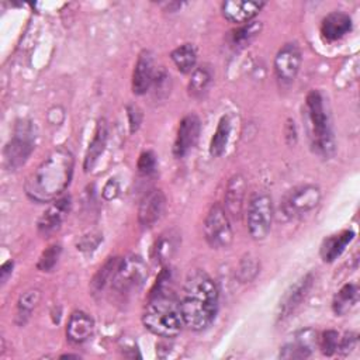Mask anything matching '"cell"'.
<instances>
[{
	"mask_svg": "<svg viewBox=\"0 0 360 360\" xmlns=\"http://www.w3.org/2000/svg\"><path fill=\"white\" fill-rule=\"evenodd\" d=\"M179 300L183 323L191 330H204L214 322L218 312V288L204 270L195 269L187 274Z\"/></svg>",
	"mask_w": 360,
	"mask_h": 360,
	"instance_id": "1",
	"label": "cell"
},
{
	"mask_svg": "<svg viewBox=\"0 0 360 360\" xmlns=\"http://www.w3.org/2000/svg\"><path fill=\"white\" fill-rule=\"evenodd\" d=\"M75 159L69 149L59 146L51 150L27 177L25 193L35 202L56 200L70 184Z\"/></svg>",
	"mask_w": 360,
	"mask_h": 360,
	"instance_id": "2",
	"label": "cell"
},
{
	"mask_svg": "<svg viewBox=\"0 0 360 360\" xmlns=\"http://www.w3.org/2000/svg\"><path fill=\"white\" fill-rule=\"evenodd\" d=\"M143 326L156 336L174 338L183 328L180 300L172 287V276L165 269L150 290L142 314Z\"/></svg>",
	"mask_w": 360,
	"mask_h": 360,
	"instance_id": "3",
	"label": "cell"
},
{
	"mask_svg": "<svg viewBox=\"0 0 360 360\" xmlns=\"http://www.w3.org/2000/svg\"><path fill=\"white\" fill-rule=\"evenodd\" d=\"M305 111H307L311 145L314 150L323 158L332 156L335 150L332 128H330L329 117L325 111L323 98L318 90H312L307 94Z\"/></svg>",
	"mask_w": 360,
	"mask_h": 360,
	"instance_id": "4",
	"label": "cell"
},
{
	"mask_svg": "<svg viewBox=\"0 0 360 360\" xmlns=\"http://www.w3.org/2000/svg\"><path fill=\"white\" fill-rule=\"evenodd\" d=\"M148 277L146 263L138 255H128L118 260L117 269L111 280V290L127 298L132 294H136Z\"/></svg>",
	"mask_w": 360,
	"mask_h": 360,
	"instance_id": "5",
	"label": "cell"
},
{
	"mask_svg": "<svg viewBox=\"0 0 360 360\" xmlns=\"http://www.w3.org/2000/svg\"><path fill=\"white\" fill-rule=\"evenodd\" d=\"M273 201L267 193L259 191L250 197L246 211V225L249 235L253 239L262 240L269 235L273 224Z\"/></svg>",
	"mask_w": 360,
	"mask_h": 360,
	"instance_id": "6",
	"label": "cell"
},
{
	"mask_svg": "<svg viewBox=\"0 0 360 360\" xmlns=\"http://www.w3.org/2000/svg\"><path fill=\"white\" fill-rule=\"evenodd\" d=\"M34 145L35 132L32 124L28 121L17 124L13 138L4 148L6 167H8L10 170H17L18 167H21L34 150Z\"/></svg>",
	"mask_w": 360,
	"mask_h": 360,
	"instance_id": "7",
	"label": "cell"
},
{
	"mask_svg": "<svg viewBox=\"0 0 360 360\" xmlns=\"http://www.w3.org/2000/svg\"><path fill=\"white\" fill-rule=\"evenodd\" d=\"M204 238L212 249L228 248L233 240L229 215L219 204H214L204 219Z\"/></svg>",
	"mask_w": 360,
	"mask_h": 360,
	"instance_id": "8",
	"label": "cell"
},
{
	"mask_svg": "<svg viewBox=\"0 0 360 360\" xmlns=\"http://www.w3.org/2000/svg\"><path fill=\"white\" fill-rule=\"evenodd\" d=\"M321 190L315 184H302L290 190L281 202L283 214L287 218H300L318 207Z\"/></svg>",
	"mask_w": 360,
	"mask_h": 360,
	"instance_id": "9",
	"label": "cell"
},
{
	"mask_svg": "<svg viewBox=\"0 0 360 360\" xmlns=\"http://www.w3.org/2000/svg\"><path fill=\"white\" fill-rule=\"evenodd\" d=\"M301 66V51L295 42L281 46L274 58V73L283 84L292 83Z\"/></svg>",
	"mask_w": 360,
	"mask_h": 360,
	"instance_id": "10",
	"label": "cell"
},
{
	"mask_svg": "<svg viewBox=\"0 0 360 360\" xmlns=\"http://www.w3.org/2000/svg\"><path fill=\"white\" fill-rule=\"evenodd\" d=\"M314 284V277L311 273L302 276L300 280H297L283 295L280 304H278V312H277V321H284L290 318L297 308L302 304L305 297L308 295L311 287Z\"/></svg>",
	"mask_w": 360,
	"mask_h": 360,
	"instance_id": "11",
	"label": "cell"
},
{
	"mask_svg": "<svg viewBox=\"0 0 360 360\" xmlns=\"http://www.w3.org/2000/svg\"><path fill=\"white\" fill-rule=\"evenodd\" d=\"M166 195L160 188L149 190L138 207V222L142 228H152L165 214Z\"/></svg>",
	"mask_w": 360,
	"mask_h": 360,
	"instance_id": "12",
	"label": "cell"
},
{
	"mask_svg": "<svg viewBox=\"0 0 360 360\" xmlns=\"http://www.w3.org/2000/svg\"><path fill=\"white\" fill-rule=\"evenodd\" d=\"M200 129L201 122L195 114H188L181 118L173 143V155L176 158H184L194 148L200 135Z\"/></svg>",
	"mask_w": 360,
	"mask_h": 360,
	"instance_id": "13",
	"label": "cell"
},
{
	"mask_svg": "<svg viewBox=\"0 0 360 360\" xmlns=\"http://www.w3.org/2000/svg\"><path fill=\"white\" fill-rule=\"evenodd\" d=\"M70 207H72V200L69 195L53 200V202L48 207V210L38 219L39 233L44 236H49V235L55 233L60 228L65 218L68 217Z\"/></svg>",
	"mask_w": 360,
	"mask_h": 360,
	"instance_id": "14",
	"label": "cell"
},
{
	"mask_svg": "<svg viewBox=\"0 0 360 360\" xmlns=\"http://www.w3.org/2000/svg\"><path fill=\"white\" fill-rule=\"evenodd\" d=\"M264 1H242L228 0L221 4V13L225 20L233 24L249 22L264 7Z\"/></svg>",
	"mask_w": 360,
	"mask_h": 360,
	"instance_id": "15",
	"label": "cell"
},
{
	"mask_svg": "<svg viewBox=\"0 0 360 360\" xmlns=\"http://www.w3.org/2000/svg\"><path fill=\"white\" fill-rule=\"evenodd\" d=\"M181 243V236L180 232L174 228L163 231L156 240L153 242L152 246V259L155 263L165 266L167 264L173 256L177 253Z\"/></svg>",
	"mask_w": 360,
	"mask_h": 360,
	"instance_id": "16",
	"label": "cell"
},
{
	"mask_svg": "<svg viewBox=\"0 0 360 360\" xmlns=\"http://www.w3.org/2000/svg\"><path fill=\"white\" fill-rule=\"evenodd\" d=\"M316 332L312 329H302L294 335V339L284 345L280 350L281 359H307L312 354L316 345Z\"/></svg>",
	"mask_w": 360,
	"mask_h": 360,
	"instance_id": "17",
	"label": "cell"
},
{
	"mask_svg": "<svg viewBox=\"0 0 360 360\" xmlns=\"http://www.w3.org/2000/svg\"><path fill=\"white\" fill-rule=\"evenodd\" d=\"M155 77L153 56L149 51H142L136 59L134 72H132V90L135 94H145Z\"/></svg>",
	"mask_w": 360,
	"mask_h": 360,
	"instance_id": "18",
	"label": "cell"
},
{
	"mask_svg": "<svg viewBox=\"0 0 360 360\" xmlns=\"http://www.w3.org/2000/svg\"><path fill=\"white\" fill-rule=\"evenodd\" d=\"M352 30V18L343 11L329 13L321 22V35L328 42H335L346 37Z\"/></svg>",
	"mask_w": 360,
	"mask_h": 360,
	"instance_id": "19",
	"label": "cell"
},
{
	"mask_svg": "<svg viewBox=\"0 0 360 360\" xmlns=\"http://www.w3.org/2000/svg\"><path fill=\"white\" fill-rule=\"evenodd\" d=\"M245 191H246V181L242 174H233L225 190V211L232 218H239L243 207L245 200Z\"/></svg>",
	"mask_w": 360,
	"mask_h": 360,
	"instance_id": "20",
	"label": "cell"
},
{
	"mask_svg": "<svg viewBox=\"0 0 360 360\" xmlns=\"http://www.w3.org/2000/svg\"><path fill=\"white\" fill-rule=\"evenodd\" d=\"M94 329L93 319L83 311H75L66 326V338L72 343H83L87 340Z\"/></svg>",
	"mask_w": 360,
	"mask_h": 360,
	"instance_id": "21",
	"label": "cell"
},
{
	"mask_svg": "<svg viewBox=\"0 0 360 360\" xmlns=\"http://www.w3.org/2000/svg\"><path fill=\"white\" fill-rule=\"evenodd\" d=\"M105 142H107V122L104 118H101L97 122L94 135H93V138L89 143L87 152L84 155V163H83L84 170H90L96 165L97 159L104 152Z\"/></svg>",
	"mask_w": 360,
	"mask_h": 360,
	"instance_id": "22",
	"label": "cell"
},
{
	"mask_svg": "<svg viewBox=\"0 0 360 360\" xmlns=\"http://www.w3.org/2000/svg\"><path fill=\"white\" fill-rule=\"evenodd\" d=\"M353 236H354L353 231H343L338 235L326 238L321 246V256L323 262L330 263L335 259H338L343 253L346 246L352 242Z\"/></svg>",
	"mask_w": 360,
	"mask_h": 360,
	"instance_id": "23",
	"label": "cell"
},
{
	"mask_svg": "<svg viewBox=\"0 0 360 360\" xmlns=\"http://www.w3.org/2000/svg\"><path fill=\"white\" fill-rule=\"evenodd\" d=\"M170 58L181 73H191L197 63V51L193 44H183L172 51Z\"/></svg>",
	"mask_w": 360,
	"mask_h": 360,
	"instance_id": "24",
	"label": "cell"
},
{
	"mask_svg": "<svg viewBox=\"0 0 360 360\" xmlns=\"http://www.w3.org/2000/svg\"><path fill=\"white\" fill-rule=\"evenodd\" d=\"M359 298V290L356 284H345L333 297L332 301V309L336 315H345L349 312Z\"/></svg>",
	"mask_w": 360,
	"mask_h": 360,
	"instance_id": "25",
	"label": "cell"
},
{
	"mask_svg": "<svg viewBox=\"0 0 360 360\" xmlns=\"http://www.w3.org/2000/svg\"><path fill=\"white\" fill-rule=\"evenodd\" d=\"M212 82V72L208 66H198L191 72L188 82V94L193 98H201L208 91Z\"/></svg>",
	"mask_w": 360,
	"mask_h": 360,
	"instance_id": "26",
	"label": "cell"
},
{
	"mask_svg": "<svg viewBox=\"0 0 360 360\" xmlns=\"http://www.w3.org/2000/svg\"><path fill=\"white\" fill-rule=\"evenodd\" d=\"M229 135H231V120L228 115H222L221 120L218 121L217 129H215L214 136L210 143L211 156L218 158L225 152L228 141H229Z\"/></svg>",
	"mask_w": 360,
	"mask_h": 360,
	"instance_id": "27",
	"label": "cell"
},
{
	"mask_svg": "<svg viewBox=\"0 0 360 360\" xmlns=\"http://www.w3.org/2000/svg\"><path fill=\"white\" fill-rule=\"evenodd\" d=\"M118 260L117 257H108L107 262L97 270V273L94 274L93 280L90 281V290H91V294H100L105 285L108 283H111L112 280V276H114V271L117 269V264H118Z\"/></svg>",
	"mask_w": 360,
	"mask_h": 360,
	"instance_id": "28",
	"label": "cell"
},
{
	"mask_svg": "<svg viewBox=\"0 0 360 360\" xmlns=\"http://www.w3.org/2000/svg\"><path fill=\"white\" fill-rule=\"evenodd\" d=\"M39 297H41V294H39L38 290H30V291L24 292V294L20 297L18 305H17V308H18V311H17V319H21L20 323H22V316L27 319V318L31 315L32 309L35 308V305H37L38 301H39Z\"/></svg>",
	"mask_w": 360,
	"mask_h": 360,
	"instance_id": "29",
	"label": "cell"
},
{
	"mask_svg": "<svg viewBox=\"0 0 360 360\" xmlns=\"http://www.w3.org/2000/svg\"><path fill=\"white\" fill-rule=\"evenodd\" d=\"M259 262L255 256L252 255H246L238 267V278L242 283H250L252 280H255V277L259 273Z\"/></svg>",
	"mask_w": 360,
	"mask_h": 360,
	"instance_id": "30",
	"label": "cell"
},
{
	"mask_svg": "<svg viewBox=\"0 0 360 360\" xmlns=\"http://www.w3.org/2000/svg\"><path fill=\"white\" fill-rule=\"evenodd\" d=\"M60 252H62V248L58 243H53V245L48 246L42 252V255L39 256L38 263H37V269L41 270V271H51L55 267V264L58 263Z\"/></svg>",
	"mask_w": 360,
	"mask_h": 360,
	"instance_id": "31",
	"label": "cell"
},
{
	"mask_svg": "<svg viewBox=\"0 0 360 360\" xmlns=\"http://www.w3.org/2000/svg\"><path fill=\"white\" fill-rule=\"evenodd\" d=\"M262 30V24L257 21H249L246 22V25L240 27L239 30H236L232 35V42L235 45H246L250 42V39H253Z\"/></svg>",
	"mask_w": 360,
	"mask_h": 360,
	"instance_id": "32",
	"label": "cell"
},
{
	"mask_svg": "<svg viewBox=\"0 0 360 360\" xmlns=\"http://www.w3.org/2000/svg\"><path fill=\"white\" fill-rule=\"evenodd\" d=\"M338 343H339V333L333 329L325 330L319 339L321 352L325 356H332L338 349Z\"/></svg>",
	"mask_w": 360,
	"mask_h": 360,
	"instance_id": "33",
	"label": "cell"
},
{
	"mask_svg": "<svg viewBox=\"0 0 360 360\" xmlns=\"http://www.w3.org/2000/svg\"><path fill=\"white\" fill-rule=\"evenodd\" d=\"M156 169V156L153 155V152L146 150L142 152L139 159H138V170L142 174H150L153 173Z\"/></svg>",
	"mask_w": 360,
	"mask_h": 360,
	"instance_id": "34",
	"label": "cell"
},
{
	"mask_svg": "<svg viewBox=\"0 0 360 360\" xmlns=\"http://www.w3.org/2000/svg\"><path fill=\"white\" fill-rule=\"evenodd\" d=\"M357 340H359V339H357V335H356V333L347 332L342 339H339L336 352H339L342 356L349 354L353 349L357 347Z\"/></svg>",
	"mask_w": 360,
	"mask_h": 360,
	"instance_id": "35",
	"label": "cell"
},
{
	"mask_svg": "<svg viewBox=\"0 0 360 360\" xmlns=\"http://www.w3.org/2000/svg\"><path fill=\"white\" fill-rule=\"evenodd\" d=\"M127 114H128V121H129V129L131 132H135L142 121V112L135 104H129L127 107Z\"/></svg>",
	"mask_w": 360,
	"mask_h": 360,
	"instance_id": "36",
	"label": "cell"
},
{
	"mask_svg": "<svg viewBox=\"0 0 360 360\" xmlns=\"http://www.w3.org/2000/svg\"><path fill=\"white\" fill-rule=\"evenodd\" d=\"M118 191H120V186H118L117 180L115 179H110L105 183L104 188H103V197L105 200H112V198H115L118 195Z\"/></svg>",
	"mask_w": 360,
	"mask_h": 360,
	"instance_id": "37",
	"label": "cell"
},
{
	"mask_svg": "<svg viewBox=\"0 0 360 360\" xmlns=\"http://www.w3.org/2000/svg\"><path fill=\"white\" fill-rule=\"evenodd\" d=\"M11 271H13V262L8 260L6 263L1 264V269H0V278H1V283H6L8 276H11Z\"/></svg>",
	"mask_w": 360,
	"mask_h": 360,
	"instance_id": "38",
	"label": "cell"
}]
</instances>
